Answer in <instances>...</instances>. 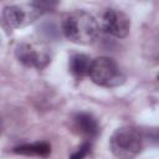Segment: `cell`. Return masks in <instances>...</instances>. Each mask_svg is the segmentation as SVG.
<instances>
[{"instance_id": "8fae6325", "label": "cell", "mask_w": 159, "mask_h": 159, "mask_svg": "<svg viewBox=\"0 0 159 159\" xmlns=\"http://www.w3.org/2000/svg\"><path fill=\"white\" fill-rule=\"evenodd\" d=\"M2 129H4V123H2V119H1V117H0V134H1Z\"/></svg>"}, {"instance_id": "6da1fadb", "label": "cell", "mask_w": 159, "mask_h": 159, "mask_svg": "<svg viewBox=\"0 0 159 159\" xmlns=\"http://www.w3.org/2000/svg\"><path fill=\"white\" fill-rule=\"evenodd\" d=\"M62 31L70 41L80 45H89L97 39L99 26L89 12L77 10L66 15L62 21Z\"/></svg>"}, {"instance_id": "277c9868", "label": "cell", "mask_w": 159, "mask_h": 159, "mask_svg": "<svg viewBox=\"0 0 159 159\" xmlns=\"http://www.w3.org/2000/svg\"><path fill=\"white\" fill-rule=\"evenodd\" d=\"M101 29L114 37L123 39L130 29V19L128 15L117 9H107L101 16Z\"/></svg>"}, {"instance_id": "30bf717a", "label": "cell", "mask_w": 159, "mask_h": 159, "mask_svg": "<svg viewBox=\"0 0 159 159\" xmlns=\"http://www.w3.org/2000/svg\"><path fill=\"white\" fill-rule=\"evenodd\" d=\"M89 152H91V143L86 142V143H83V144L78 148L77 152L72 153V155H71L70 159H84Z\"/></svg>"}, {"instance_id": "52a82bcc", "label": "cell", "mask_w": 159, "mask_h": 159, "mask_svg": "<svg viewBox=\"0 0 159 159\" xmlns=\"http://www.w3.org/2000/svg\"><path fill=\"white\" fill-rule=\"evenodd\" d=\"M4 19L7 22V25L12 27H20L26 25L29 21H31L32 16L29 15V12L20 6H6L4 9Z\"/></svg>"}, {"instance_id": "8992f818", "label": "cell", "mask_w": 159, "mask_h": 159, "mask_svg": "<svg viewBox=\"0 0 159 159\" xmlns=\"http://www.w3.org/2000/svg\"><path fill=\"white\" fill-rule=\"evenodd\" d=\"M73 127L81 135H83L87 139L96 138L99 133V127L96 118L86 112L77 113L73 117Z\"/></svg>"}, {"instance_id": "3957f363", "label": "cell", "mask_w": 159, "mask_h": 159, "mask_svg": "<svg viewBox=\"0 0 159 159\" xmlns=\"http://www.w3.org/2000/svg\"><path fill=\"white\" fill-rule=\"evenodd\" d=\"M88 76L96 84L108 88L117 87L125 80L117 62L109 57H97L92 60Z\"/></svg>"}, {"instance_id": "7a4b0ae2", "label": "cell", "mask_w": 159, "mask_h": 159, "mask_svg": "<svg viewBox=\"0 0 159 159\" xmlns=\"http://www.w3.org/2000/svg\"><path fill=\"white\" fill-rule=\"evenodd\" d=\"M109 147L119 159H133L143 149V135L133 127L118 128L111 137Z\"/></svg>"}, {"instance_id": "ba28073f", "label": "cell", "mask_w": 159, "mask_h": 159, "mask_svg": "<svg viewBox=\"0 0 159 159\" xmlns=\"http://www.w3.org/2000/svg\"><path fill=\"white\" fill-rule=\"evenodd\" d=\"M12 152L16 154H22V155L47 157L51 153V145L46 142H36V143L17 145L12 149Z\"/></svg>"}, {"instance_id": "5b68a950", "label": "cell", "mask_w": 159, "mask_h": 159, "mask_svg": "<svg viewBox=\"0 0 159 159\" xmlns=\"http://www.w3.org/2000/svg\"><path fill=\"white\" fill-rule=\"evenodd\" d=\"M16 57L25 66L36 67V68L45 67L50 61V56L45 50H41L37 46L31 45V43H20V45H17Z\"/></svg>"}, {"instance_id": "9c48e42d", "label": "cell", "mask_w": 159, "mask_h": 159, "mask_svg": "<svg viewBox=\"0 0 159 159\" xmlns=\"http://www.w3.org/2000/svg\"><path fill=\"white\" fill-rule=\"evenodd\" d=\"M92 60L83 53H76L70 58V71L76 77L88 76Z\"/></svg>"}]
</instances>
